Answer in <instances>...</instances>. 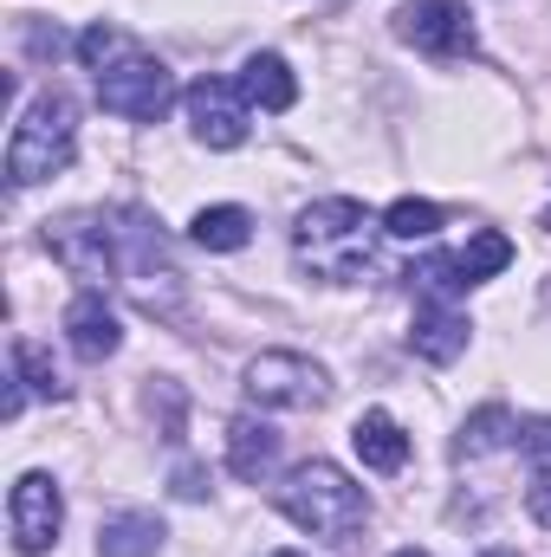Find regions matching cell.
Segmentation results:
<instances>
[{"label": "cell", "instance_id": "obj_1", "mask_svg": "<svg viewBox=\"0 0 551 557\" xmlns=\"http://www.w3.org/2000/svg\"><path fill=\"white\" fill-rule=\"evenodd\" d=\"M279 512H285L298 532L325 539V545H351V539L370 525V493H364L344 467L305 460V467H292V480L279 486Z\"/></svg>", "mask_w": 551, "mask_h": 557}, {"label": "cell", "instance_id": "obj_6", "mask_svg": "<svg viewBox=\"0 0 551 557\" xmlns=\"http://www.w3.org/2000/svg\"><path fill=\"white\" fill-rule=\"evenodd\" d=\"M247 396L260 409H318L331 403V376L298 350H260L247 363Z\"/></svg>", "mask_w": 551, "mask_h": 557}, {"label": "cell", "instance_id": "obj_25", "mask_svg": "<svg viewBox=\"0 0 551 557\" xmlns=\"http://www.w3.org/2000/svg\"><path fill=\"white\" fill-rule=\"evenodd\" d=\"M526 512L551 525V460H539V473H532V486H526Z\"/></svg>", "mask_w": 551, "mask_h": 557}, {"label": "cell", "instance_id": "obj_11", "mask_svg": "<svg viewBox=\"0 0 551 557\" xmlns=\"http://www.w3.org/2000/svg\"><path fill=\"white\" fill-rule=\"evenodd\" d=\"M65 344H72L78 363H105V357H118L124 324H118V311L105 305V292H78V298L65 305Z\"/></svg>", "mask_w": 551, "mask_h": 557}, {"label": "cell", "instance_id": "obj_2", "mask_svg": "<svg viewBox=\"0 0 551 557\" xmlns=\"http://www.w3.org/2000/svg\"><path fill=\"white\" fill-rule=\"evenodd\" d=\"M370 208L351 201V195H331V201H311L292 227V247L298 260L318 278H357L370 267Z\"/></svg>", "mask_w": 551, "mask_h": 557}, {"label": "cell", "instance_id": "obj_10", "mask_svg": "<svg viewBox=\"0 0 551 557\" xmlns=\"http://www.w3.org/2000/svg\"><path fill=\"white\" fill-rule=\"evenodd\" d=\"M182 111H188V131L208 149H241L247 143V98L228 78H195L182 91Z\"/></svg>", "mask_w": 551, "mask_h": 557}, {"label": "cell", "instance_id": "obj_19", "mask_svg": "<svg viewBox=\"0 0 551 557\" xmlns=\"http://www.w3.org/2000/svg\"><path fill=\"white\" fill-rule=\"evenodd\" d=\"M13 376H20L33 396H46V403H65V376L52 370V357H46L33 337H13Z\"/></svg>", "mask_w": 551, "mask_h": 557}, {"label": "cell", "instance_id": "obj_29", "mask_svg": "<svg viewBox=\"0 0 551 557\" xmlns=\"http://www.w3.org/2000/svg\"><path fill=\"white\" fill-rule=\"evenodd\" d=\"M487 557H519V552H487Z\"/></svg>", "mask_w": 551, "mask_h": 557}, {"label": "cell", "instance_id": "obj_28", "mask_svg": "<svg viewBox=\"0 0 551 557\" xmlns=\"http://www.w3.org/2000/svg\"><path fill=\"white\" fill-rule=\"evenodd\" d=\"M396 557H428V552H415V545H409V552H396Z\"/></svg>", "mask_w": 551, "mask_h": 557}, {"label": "cell", "instance_id": "obj_30", "mask_svg": "<svg viewBox=\"0 0 551 557\" xmlns=\"http://www.w3.org/2000/svg\"><path fill=\"white\" fill-rule=\"evenodd\" d=\"M273 557H305V552H273Z\"/></svg>", "mask_w": 551, "mask_h": 557}, {"label": "cell", "instance_id": "obj_16", "mask_svg": "<svg viewBox=\"0 0 551 557\" xmlns=\"http://www.w3.org/2000/svg\"><path fill=\"white\" fill-rule=\"evenodd\" d=\"M228 467H234V480H267L279 467V434L267 421L241 416L228 428Z\"/></svg>", "mask_w": 551, "mask_h": 557}, {"label": "cell", "instance_id": "obj_24", "mask_svg": "<svg viewBox=\"0 0 551 557\" xmlns=\"http://www.w3.org/2000/svg\"><path fill=\"white\" fill-rule=\"evenodd\" d=\"M149 409H162V441H182V389L175 383H156Z\"/></svg>", "mask_w": 551, "mask_h": 557}, {"label": "cell", "instance_id": "obj_7", "mask_svg": "<svg viewBox=\"0 0 551 557\" xmlns=\"http://www.w3.org/2000/svg\"><path fill=\"white\" fill-rule=\"evenodd\" d=\"M46 253L72 278H85V292H98L118 273V227H105V214H65L46 227Z\"/></svg>", "mask_w": 551, "mask_h": 557}, {"label": "cell", "instance_id": "obj_13", "mask_svg": "<svg viewBox=\"0 0 551 557\" xmlns=\"http://www.w3.org/2000/svg\"><path fill=\"white\" fill-rule=\"evenodd\" d=\"M351 447H357V460H364L370 473H403V460H409V434H403V421L383 416V409L357 416V428H351Z\"/></svg>", "mask_w": 551, "mask_h": 557}, {"label": "cell", "instance_id": "obj_12", "mask_svg": "<svg viewBox=\"0 0 551 557\" xmlns=\"http://www.w3.org/2000/svg\"><path fill=\"white\" fill-rule=\"evenodd\" d=\"M409 350L421 363H454L467 350V318L454 305H441V298H421L409 318Z\"/></svg>", "mask_w": 551, "mask_h": 557}, {"label": "cell", "instance_id": "obj_9", "mask_svg": "<svg viewBox=\"0 0 551 557\" xmlns=\"http://www.w3.org/2000/svg\"><path fill=\"white\" fill-rule=\"evenodd\" d=\"M396 33H403L409 46H421V52H434V59H467V52L480 46L467 0H409V7L396 13Z\"/></svg>", "mask_w": 551, "mask_h": 557}, {"label": "cell", "instance_id": "obj_26", "mask_svg": "<svg viewBox=\"0 0 551 557\" xmlns=\"http://www.w3.org/2000/svg\"><path fill=\"white\" fill-rule=\"evenodd\" d=\"M169 493H175V499H201V493H208V467H195V460H182V467L169 473Z\"/></svg>", "mask_w": 551, "mask_h": 557}, {"label": "cell", "instance_id": "obj_5", "mask_svg": "<svg viewBox=\"0 0 551 557\" xmlns=\"http://www.w3.org/2000/svg\"><path fill=\"white\" fill-rule=\"evenodd\" d=\"M98 104L111 111V117H131V124H156L169 104H175V78H169V65L162 59H118V65H105L98 72Z\"/></svg>", "mask_w": 551, "mask_h": 557}, {"label": "cell", "instance_id": "obj_3", "mask_svg": "<svg viewBox=\"0 0 551 557\" xmlns=\"http://www.w3.org/2000/svg\"><path fill=\"white\" fill-rule=\"evenodd\" d=\"M72 156H78V111H72V98L65 91H39L20 111L13 137H7V182L13 188L52 182Z\"/></svg>", "mask_w": 551, "mask_h": 557}, {"label": "cell", "instance_id": "obj_15", "mask_svg": "<svg viewBox=\"0 0 551 557\" xmlns=\"http://www.w3.org/2000/svg\"><path fill=\"white\" fill-rule=\"evenodd\" d=\"M241 98L260 104V111H292L298 104V78H292V65L279 52H254L241 65Z\"/></svg>", "mask_w": 551, "mask_h": 557}, {"label": "cell", "instance_id": "obj_27", "mask_svg": "<svg viewBox=\"0 0 551 557\" xmlns=\"http://www.w3.org/2000/svg\"><path fill=\"white\" fill-rule=\"evenodd\" d=\"M519 441H526V454L551 460V421H526V428H519Z\"/></svg>", "mask_w": 551, "mask_h": 557}, {"label": "cell", "instance_id": "obj_22", "mask_svg": "<svg viewBox=\"0 0 551 557\" xmlns=\"http://www.w3.org/2000/svg\"><path fill=\"white\" fill-rule=\"evenodd\" d=\"M506 267H513V240H506V234H493V227H480V234L467 240V253H461V273H467V285L506 273Z\"/></svg>", "mask_w": 551, "mask_h": 557}, {"label": "cell", "instance_id": "obj_21", "mask_svg": "<svg viewBox=\"0 0 551 557\" xmlns=\"http://www.w3.org/2000/svg\"><path fill=\"white\" fill-rule=\"evenodd\" d=\"M383 234H396V240H434L441 234V208L421 201V195H403V201H390Z\"/></svg>", "mask_w": 551, "mask_h": 557}, {"label": "cell", "instance_id": "obj_14", "mask_svg": "<svg viewBox=\"0 0 551 557\" xmlns=\"http://www.w3.org/2000/svg\"><path fill=\"white\" fill-rule=\"evenodd\" d=\"M513 441H519V416H513L506 403H487V409H474V416L461 421L454 460H487V454H500V447H513Z\"/></svg>", "mask_w": 551, "mask_h": 557}, {"label": "cell", "instance_id": "obj_17", "mask_svg": "<svg viewBox=\"0 0 551 557\" xmlns=\"http://www.w3.org/2000/svg\"><path fill=\"white\" fill-rule=\"evenodd\" d=\"M162 519L156 512H118L98 525V557H156L162 552Z\"/></svg>", "mask_w": 551, "mask_h": 557}, {"label": "cell", "instance_id": "obj_20", "mask_svg": "<svg viewBox=\"0 0 551 557\" xmlns=\"http://www.w3.org/2000/svg\"><path fill=\"white\" fill-rule=\"evenodd\" d=\"M415 292L421 298H441V305H454L461 292H467V273H461V253H428L421 267H409Z\"/></svg>", "mask_w": 551, "mask_h": 557}, {"label": "cell", "instance_id": "obj_4", "mask_svg": "<svg viewBox=\"0 0 551 557\" xmlns=\"http://www.w3.org/2000/svg\"><path fill=\"white\" fill-rule=\"evenodd\" d=\"M118 273H124L131 298H137L149 318H175V311H182V267H175L162 227H156L149 214H137V208H131L124 227H118Z\"/></svg>", "mask_w": 551, "mask_h": 557}, {"label": "cell", "instance_id": "obj_8", "mask_svg": "<svg viewBox=\"0 0 551 557\" xmlns=\"http://www.w3.org/2000/svg\"><path fill=\"white\" fill-rule=\"evenodd\" d=\"M7 525H13V552L39 557L59 545V525H65V499H59V480L52 473H20L13 480V499H7Z\"/></svg>", "mask_w": 551, "mask_h": 557}, {"label": "cell", "instance_id": "obj_18", "mask_svg": "<svg viewBox=\"0 0 551 557\" xmlns=\"http://www.w3.org/2000/svg\"><path fill=\"white\" fill-rule=\"evenodd\" d=\"M188 234H195V247H208V253H241V247L254 240V214L234 208V201H221V208H201V214L188 221Z\"/></svg>", "mask_w": 551, "mask_h": 557}, {"label": "cell", "instance_id": "obj_23", "mask_svg": "<svg viewBox=\"0 0 551 557\" xmlns=\"http://www.w3.org/2000/svg\"><path fill=\"white\" fill-rule=\"evenodd\" d=\"M118 46H124V39H118V26H105V20H98V26H85V33H78V59H85V65H91V72H105V59H111V52H118Z\"/></svg>", "mask_w": 551, "mask_h": 557}]
</instances>
